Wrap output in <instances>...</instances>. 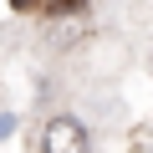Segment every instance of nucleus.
I'll return each mask as SVG.
<instances>
[{
    "instance_id": "20e7f679",
    "label": "nucleus",
    "mask_w": 153,
    "mask_h": 153,
    "mask_svg": "<svg viewBox=\"0 0 153 153\" xmlns=\"http://www.w3.org/2000/svg\"><path fill=\"white\" fill-rule=\"evenodd\" d=\"M5 133H10V117H0V138H5Z\"/></svg>"
},
{
    "instance_id": "f257e3e1",
    "label": "nucleus",
    "mask_w": 153,
    "mask_h": 153,
    "mask_svg": "<svg viewBox=\"0 0 153 153\" xmlns=\"http://www.w3.org/2000/svg\"><path fill=\"white\" fill-rule=\"evenodd\" d=\"M41 148L46 153H87V128L76 123V117H51Z\"/></svg>"
},
{
    "instance_id": "f03ea898",
    "label": "nucleus",
    "mask_w": 153,
    "mask_h": 153,
    "mask_svg": "<svg viewBox=\"0 0 153 153\" xmlns=\"http://www.w3.org/2000/svg\"><path fill=\"white\" fill-rule=\"evenodd\" d=\"M76 5H82V0H41L36 10H51V16H66V10H76Z\"/></svg>"
},
{
    "instance_id": "7ed1b4c3",
    "label": "nucleus",
    "mask_w": 153,
    "mask_h": 153,
    "mask_svg": "<svg viewBox=\"0 0 153 153\" xmlns=\"http://www.w3.org/2000/svg\"><path fill=\"white\" fill-rule=\"evenodd\" d=\"M10 5H16V10H36L41 0H10Z\"/></svg>"
}]
</instances>
